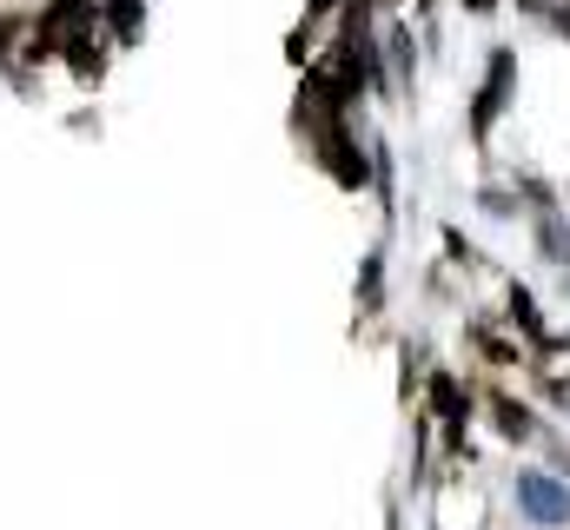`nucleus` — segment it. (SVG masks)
Segmentation results:
<instances>
[{"label": "nucleus", "instance_id": "1", "mask_svg": "<svg viewBox=\"0 0 570 530\" xmlns=\"http://www.w3.org/2000/svg\"><path fill=\"white\" fill-rule=\"evenodd\" d=\"M518 504H524V518L531 524H570V484H558L551 471H524L518 478Z\"/></svg>", "mask_w": 570, "mask_h": 530}]
</instances>
